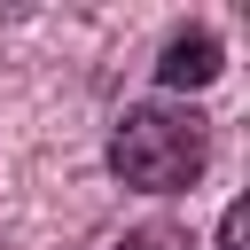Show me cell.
I'll use <instances>...</instances> for the list:
<instances>
[{"label":"cell","instance_id":"cell-1","mask_svg":"<svg viewBox=\"0 0 250 250\" xmlns=\"http://www.w3.org/2000/svg\"><path fill=\"white\" fill-rule=\"evenodd\" d=\"M211 164V125L188 102H133L109 125V172L141 195H188Z\"/></svg>","mask_w":250,"mask_h":250},{"label":"cell","instance_id":"cell-2","mask_svg":"<svg viewBox=\"0 0 250 250\" xmlns=\"http://www.w3.org/2000/svg\"><path fill=\"white\" fill-rule=\"evenodd\" d=\"M219 70H227V47H219V31H211V23L172 31V39H164V55H156V86H164V94H203Z\"/></svg>","mask_w":250,"mask_h":250},{"label":"cell","instance_id":"cell-3","mask_svg":"<svg viewBox=\"0 0 250 250\" xmlns=\"http://www.w3.org/2000/svg\"><path fill=\"white\" fill-rule=\"evenodd\" d=\"M109 250H188V234H180V227H164V219H148V227H125Z\"/></svg>","mask_w":250,"mask_h":250},{"label":"cell","instance_id":"cell-4","mask_svg":"<svg viewBox=\"0 0 250 250\" xmlns=\"http://www.w3.org/2000/svg\"><path fill=\"white\" fill-rule=\"evenodd\" d=\"M242 219H250L242 203H227V211H219V250H242Z\"/></svg>","mask_w":250,"mask_h":250}]
</instances>
